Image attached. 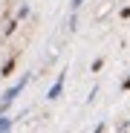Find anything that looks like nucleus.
<instances>
[{
	"mask_svg": "<svg viewBox=\"0 0 130 133\" xmlns=\"http://www.w3.org/2000/svg\"><path fill=\"white\" fill-rule=\"evenodd\" d=\"M61 84H64V78H58V81H55V87L49 90V98H58V96H61Z\"/></svg>",
	"mask_w": 130,
	"mask_h": 133,
	"instance_id": "f03ea898",
	"label": "nucleus"
},
{
	"mask_svg": "<svg viewBox=\"0 0 130 133\" xmlns=\"http://www.w3.org/2000/svg\"><path fill=\"white\" fill-rule=\"evenodd\" d=\"M9 127H12V124H9V119H3V122H0V133H9Z\"/></svg>",
	"mask_w": 130,
	"mask_h": 133,
	"instance_id": "7ed1b4c3",
	"label": "nucleus"
},
{
	"mask_svg": "<svg viewBox=\"0 0 130 133\" xmlns=\"http://www.w3.org/2000/svg\"><path fill=\"white\" fill-rule=\"evenodd\" d=\"M20 87H23V81H20V84H15V87H12V90H9V93L3 96V104H9V101H12V98H15L17 93H20Z\"/></svg>",
	"mask_w": 130,
	"mask_h": 133,
	"instance_id": "f257e3e1",
	"label": "nucleus"
}]
</instances>
